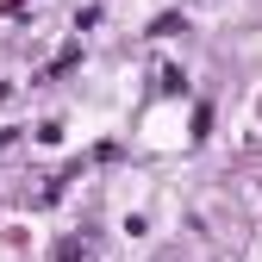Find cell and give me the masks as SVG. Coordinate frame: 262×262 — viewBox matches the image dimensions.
<instances>
[{"label":"cell","instance_id":"cell-1","mask_svg":"<svg viewBox=\"0 0 262 262\" xmlns=\"http://www.w3.org/2000/svg\"><path fill=\"white\" fill-rule=\"evenodd\" d=\"M56 262H88V237H69V244H56Z\"/></svg>","mask_w":262,"mask_h":262}]
</instances>
